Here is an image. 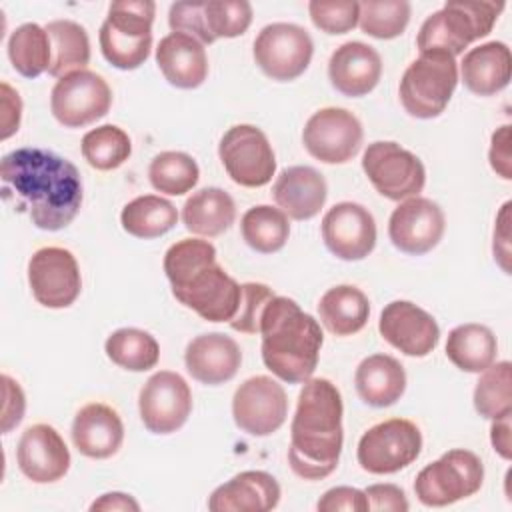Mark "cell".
Masks as SVG:
<instances>
[{"label":"cell","mask_w":512,"mask_h":512,"mask_svg":"<svg viewBox=\"0 0 512 512\" xmlns=\"http://www.w3.org/2000/svg\"><path fill=\"white\" fill-rule=\"evenodd\" d=\"M2 198L26 212L40 230L66 228L80 212L84 188L78 168L52 150L24 146L0 162Z\"/></svg>","instance_id":"6da1fadb"},{"label":"cell","mask_w":512,"mask_h":512,"mask_svg":"<svg viewBox=\"0 0 512 512\" xmlns=\"http://www.w3.org/2000/svg\"><path fill=\"white\" fill-rule=\"evenodd\" d=\"M344 404L340 390L328 378L304 382L290 424L288 464L304 480L330 476L344 444Z\"/></svg>","instance_id":"7a4b0ae2"},{"label":"cell","mask_w":512,"mask_h":512,"mask_svg":"<svg viewBox=\"0 0 512 512\" xmlns=\"http://www.w3.org/2000/svg\"><path fill=\"white\" fill-rule=\"evenodd\" d=\"M164 274L172 296L208 322H230L240 306L238 284L216 260V248L208 240L182 238L164 254Z\"/></svg>","instance_id":"3957f363"},{"label":"cell","mask_w":512,"mask_h":512,"mask_svg":"<svg viewBox=\"0 0 512 512\" xmlns=\"http://www.w3.org/2000/svg\"><path fill=\"white\" fill-rule=\"evenodd\" d=\"M264 366L282 382L304 384L312 378L320 348L322 328L314 316L304 312L296 300L274 296L260 318Z\"/></svg>","instance_id":"277c9868"},{"label":"cell","mask_w":512,"mask_h":512,"mask_svg":"<svg viewBox=\"0 0 512 512\" xmlns=\"http://www.w3.org/2000/svg\"><path fill=\"white\" fill-rule=\"evenodd\" d=\"M502 10L504 2L450 0L422 22L416 46L420 52L440 50L456 58L474 40L492 32Z\"/></svg>","instance_id":"5b68a950"},{"label":"cell","mask_w":512,"mask_h":512,"mask_svg":"<svg viewBox=\"0 0 512 512\" xmlns=\"http://www.w3.org/2000/svg\"><path fill=\"white\" fill-rule=\"evenodd\" d=\"M154 14L156 4L152 0H118L108 6L98 34L108 64L118 70H136L148 60Z\"/></svg>","instance_id":"8992f818"},{"label":"cell","mask_w":512,"mask_h":512,"mask_svg":"<svg viewBox=\"0 0 512 512\" xmlns=\"http://www.w3.org/2000/svg\"><path fill=\"white\" fill-rule=\"evenodd\" d=\"M458 84V64L454 56L430 50L420 52L402 74L398 94L404 110L420 120L440 116Z\"/></svg>","instance_id":"52a82bcc"},{"label":"cell","mask_w":512,"mask_h":512,"mask_svg":"<svg viewBox=\"0 0 512 512\" xmlns=\"http://www.w3.org/2000/svg\"><path fill=\"white\" fill-rule=\"evenodd\" d=\"M482 482V460L466 448H454L418 472L414 494L424 506L442 508L474 496Z\"/></svg>","instance_id":"ba28073f"},{"label":"cell","mask_w":512,"mask_h":512,"mask_svg":"<svg viewBox=\"0 0 512 512\" xmlns=\"http://www.w3.org/2000/svg\"><path fill=\"white\" fill-rule=\"evenodd\" d=\"M172 32H184L202 44L218 38L242 36L252 24V6L246 0H186L168 10Z\"/></svg>","instance_id":"9c48e42d"},{"label":"cell","mask_w":512,"mask_h":512,"mask_svg":"<svg viewBox=\"0 0 512 512\" xmlns=\"http://www.w3.org/2000/svg\"><path fill=\"white\" fill-rule=\"evenodd\" d=\"M362 170L374 190L394 202L418 196L426 184L422 160L390 140L368 144L362 154Z\"/></svg>","instance_id":"30bf717a"},{"label":"cell","mask_w":512,"mask_h":512,"mask_svg":"<svg viewBox=\"0 0 512 512\" xmlns=\"http://www.w3.org/2000/svg\"><path fill=\"white\" fill-rule=\"evenodd\" d=\"M422 450L420 428L406 418H390L368 428L356 450L358 464L370 474H394L410 466Z\"/></svg>","instance_id":"8fae6325"},{"label":"cell","mask_w":512,"mask_h":512,"mask_svg":"<svg viewBox=\"0 0 512 512\" xmlns=\"http://www.w3.org/2000/svg\"><path fill=\"white\" fill-rule=\"evenodd\" d=\"M218 156L228 176L244 188L266 186L276 172V156L268 136L252 124H236L224 132Z\"/></svg>","instance_id":"7c38bea8"},{"label":"cell","mask_w":512,"mask_h":512,"mask_svg":"<svg viewBox=\"0 0 512 512\" xmlns=\"http://www.w3.org/2000/svg\"><path fill=\"white\" fill-rule=\"evenodd\" d=\"M252 54L258 68L268 78L276 82H290L310 66L314 42L298 24L272 22L258 32Z\"/></svg>","instance_id":"4fadbf2b"},{"label":"cell","mask_w":512,"mask_h":512,"mask_svg":"<svg viewBox=\"0 0 512 512\" xmlns=\"http://www.w3.org/2000/svg\"><path fill=\"white\" fill-rule=\"evenodd\" d=\"M112 90L92 70H74L56 80L50 92L52 116L66 128L88 126L108 114Z\"/></svg>","instance_id":"5bb4252c"},{"label":"cell","mask_w":512,"mask_h":512,"mask_svg":"<svg viewBox=\"0 0 512 512\" xmlns=\"http://www.w3.org/2000/svg\"><path fill=\"white\" fill-rule=\"evenodd\" d=\"M364 140L360 120L346 108H320L302 130L306 152L324 164H344L352 160Z\"/></svg>","instance_id":"9a60e30c"},{"label":"cell","mask_w":512,"mask_h":512,"mask_svg":"<svg viewBox=\"0 0 512 512\" xmlns=\"http://www.w3.org/2000/svg\"><path fill=\"white\" fill-rule=\"evenodd\" d=\"M28 284L38 304L52 310L68 308L82 290L74 254L62 246L38 248L28 260Z\"/></svg>","instance_id":"2e32d148"},{"label":"cell","mask_w":512,"mask_h":512,"mask_svg":"<svg viewBox=\"0 0 512 512\" xmlns=\"http://www.w3.org/2000/svg\"><path fill=\"white\" fill-rule=\"evenodd\" d=\"M138 410L144 426L152 434H172L180 430L192 412L188 382L172 370L152 374L140 388Z\"/></svg>","instance_id":"e0dca14e"},{"label":"cell","mask_w":512,"mask_h":512,"mask_svg":"<svg viewBox=\"0 0 512 512\" xmlns=\"http://www.w3.org/2000/svg\"><path fill=\"white\" fill-rule=\"evenodd\" d=\"M232 416L236 426L250 436L274 434L288 416V396L274 378L252 376L244 380L232 396Z\"/></svg>","instance_id":"ac0fdd59"},{"label":"cell","mask_w":512,"mask_h":512,"mask_svg":"<svg viewBox=\"0 0 512 512\" xmlns=\"http://www.w3.org/2000/svg\"><path fill=\"white\" fill-rule=\"evenodd\" d=\"M446 230L442 208L424 196L402 200L390 214L388 236L394 248L410 256H422L438 246Z\"/></svg>","instance_id":"d6986e66"},{"label":"cell","mask_w":512,"mask_h":512,"mask_svg":"<svg viewBox=\"0 0 512 512\" xmlns=\"http://www.w3.org/2000/svg\"><path fill=\"white\" fill-rule=\"evenodd\" d=\"M322 240L340 260H364L376 246V220L358 202H338L322 218Z\"/></svg>","instance_id":"ffe728a7"},{"label":"cell","mask_w":512,"mask_h":512,"mask_svg":"<svg viewBox=\"0 0 512 512\" xmlns=\"http://www.w3.org/2000/svg\"><path fill=\"white\" fill-rule=\"evenodd\" d=\"M378 332L390 346L412 358L428 356L440 340L434 316L410 300L386 304L380 312Z\"/></svg>","instance_id":"44dd1931"},{"label":"cell","mask_w":512,"mask_h":512,"mask_svg":"<svg viewBox=\"0 0 512 512\" xmlns=\"http://www.w3.org/2000/svg\"><path fill=\"white\" fill-rule=\"evenodd\" d=\"M20 472L36 482L50 484L66 476L70 468V452L60 432L50 424L28 426L16 448Z\"/></svg>","instance_id":"7402d4cb"},{"label":"cell","mask_w":512,"mask_h":512,"mask_svg":"<svg viewBox=\"0 0 512 512\" xmlns=\"http://www.w3.org/2000/svg\"><path fill=\"white\" fill-rule=\"evenodd\" d=\"M184 364L200 384L218 386L236 376L242 364V350L234 338L222 332H208L188 342Z\"/></svg>","instance_id":"603a6c76"},{"label":"cell","mask_w":512,"mask_h":512,"mask_svg":"<svg viewBox=\"0 0 512 512\" xmlns=\"http://www.w3.org/2000/svg\"><path fill=\"white\" fill-rule=\"evenodd\" d=\"M70 434L82 456L106 460L120 450L124 442V424L112 406L90 402L76 412Z\"/></svg>","instance_id":"cb8c5ba5"},{"label":"cell","mask_w":512,"mask_h":512,"mask_svg":"<svg viewBox=\"0 0 512 512\" xmlns=\"http://www.w3.org/2000/svg\"><path fill=\"white\" fill-rule=\"evenodd\" d=\"M382 76L380 54L364 42L352 40L338 46L328 60L330 84L348 98L366 96Z\"/></svg>","instance_id":"d4e9b609"},{"label":"cell","mask_w":512,"mask_h":512,"mask_svg":"<svg viewBox=\"0 0 512 512\" xmlns=\"http://www.w3.org/2000/svg\"><path fill=\"white\" fill-rule=\"evenodd\" d=\"M276 478L264 470H244L220 484L208 498L212 512H268L280 502Z\"/></svg>","instance_id":"484cf974"},{"label":"cell","mask_w":512,"mask_h":512,"mask_svg":"<svg viewBox=\"0 0 512 512\" xmlns=\"http://www.w3.org/2000/svg\"><path fill=\"white\" fill-rule=\"evenodd\" d=\"M326 196V180L312 166L284 168L272 186V198L276 206L292 220L314 218L324 208Z\"/></svg>","instance_id":"4316f807"},{"label":"cell","mask_w":512,"mask_h":512,"mask_svg":"<svg viewBox=\"0 0 512 512\" xmlns=\"http://www.w3.org/2000/svg\"><path fill=\"white\" fill-rule=\"evenodd\" d=\"M156 64L168 84L194 90L204 84L208 76V56L202 42L184 34H166L156 48Z\"/></svg>","instance_id":"83f0119b"},{"label":"cell","mask_w":512,"mask_h":512,"mask_svg":"<svg viewBox=\"0 0 512 512\" xmlns=\"http://www.w3.org/2000/svg\"><path fill=\"white\" fill-rule=\"evenodd\" d=\"M464 86L476 96H494L510 84L512 54L500 40L470 48L460 62Z\"/></svg>","instance_id":"f1b7e54d"},{"label":"cell","mask_w":512,"mask_h":512,"mask_svg":"<svg viewBox=\"0 0 512 512\" xmlns=\"http://www.w3.org/2000/svg\"><path fill=\"white\" fill-rule=\"evenodd\" d=\"M360 400L372 408H388L396 404L406 390L404 366L388 354L366 356L354 374Z\"/></svg>","instance_id":"f546056e"},{"label":"cell","mask_w":512,"mask_h":512,"mask_svg":"<svg viewBox=\"0 0 512 512\" xmlns=\"http://www.w3.org/2000/svg\"><path fill=\"white\" fill-rule=\"evenodd\" d=\"M236 220V204L232 196L218 188L206 186L194 192L182 206V222L188 232L204 238L224 234Z\"/></svg>","instance_id":"4dcf8cb0"},{"label":"cell","mask_w":512,"mask_h":512,"mask_svg":"<svg viewBox=\"0 0 512 512\" xmlns=\"http://www.w3.org/2000/svg\"><path fill=\"white\" fill-rule=\"evenodd\" d=\"M318 314L328 332L336 336H352L366 326L370 316V302L360 288L352 284H340L328 288L322 294L318 302Z\"/></svg>","instance_id":"1f68e13d"},{"label":"cell","mask_w":512,"mask_h":512,"mask_svg":"<svg viewBox=\"0 0 512 512\" xmlns=\"http://www.w3.org/2000/svg\"><path fill=\"white\" fill-rule=\"evenodd\" d=\"M496 354V336L484 324H460L452 328L448 334L446 356L462 372L480 374L496 360Z\"/></svg>","instance_id":"d6a6232c"},{"label":"cell","mask_w":512,"mask_h":512,"mask_svg":"<svg viewBox=\"0 0 512 512\" xmlns=\"http://www.w3.org/2000/svg\"><path fill=\"white\" fill-rule=\"evenodd\" d=\"M178 222L176 206L156 194H144L130 200L120 214L122 228L142 240H152L170 232Z\"/></svg>","instance_id":"836d02e7"},{"label":"cell","mask_w":512,"mask_h":512,"mask_svg":"<svg viewBox=\"0 0 512 512\" xmlns=\"http://www.w3.org/2000/svg\"><path fill=\"white\" fill-rule=\"evenodd\" d=\"M44 28L52 44L48 74L62 78L74 70H86L90 62V38L86 28L74 20H52Z\"/></svg>","instance_id":"e575fe53"},{"label":"cell","mask_w":512,"mask_h":512,"mask_svg":"<svg viewBox=\"0 0 512 512\" xmlns=\"http://www.w3.org/2000/svg\"><path fill=\"white\" fill-rule=\"evenodd\" d=\"M8 58L12 68L24 78H38L52 64V44L46 28L26 22L8 38Z\"/></svg>","instance_id":"d590c367"},{"label":"cell","mask_w":512,"mask_h":512,"mask_svg":"<svg viewBox=\"0 0 512 512\" xmlns=\"http://www.w3.org/2000/svg\"><path fill=\"white\" fill-rule=\"evenodd\" d=\"M244 242L260 254H274L284 248L290 236L288 216L274 206L258 204L248 208L240 220Z\"/></svg>","instance_id":"8d00e7d4"},{"label":"cell","mask_w":512,"mask_h":512,"mask_svg":"<svg viewBox=\"0 0 512 512\" xmlns=\"http://www.w3.org/2000/svg\"><path fill=\"white\" fill-rule=\"evenodd\" d=\"M106 356L130 372H146L158 364L160 346L156 338L140 328H118L104 344Z\"/></svg>","instance_id":"74e56055"},{"label":"cell","mask_w":512,"mask_h":512,"mask_svg":"<svg viewBox=\"0 0 512 512\" xmlns=\"http://www.w3.org/2000/svg\"><path fill=\"white\" fill-rule=\"evenodd\" d=\"M474 408L486 420L512 416V364L492 362L480 372L474 388Z\"/></svg>","instance_id":"f35d334b"},{"label":"cell","mask_w":512,"mask_h":512,"mask_svg":"<svg viewBox=\"0 0 512 512\" xmlns=\"http://www.w3.org/2000/svg\"><path fill=\"white\" fill-rule=\"evenodd\" d=\"M200 178L196 160L178 150H166L152 158L148 166V180L154 190L168 196H182L190 192Z\"/></svg>","instance_id":"ab89813d"},{"label":"cell","mask_w":512,"mask_h":512,"mask_svg":"<svg viewBox=\"0 0 512 512\" xmlns=\"http://www.w3.org/2000/svg\"><path fill=\"white\" fill-rule=\"evenodd\" d=\"M84 160L96 170H116L122 166L132 154L130 136L114 124H104L92 128L84 134L80 144Z\"/></svg>","instance_id":"60d3db41"},{"label":"cell","mask_w":512,"mask_h":512,"mask_svg":"<svg viewBox=\"0 0 512 512\" xmlns=\"http://www.w3.org/2000/svg\"><path fill=\"white\" fill-rule=\"evenodd\" d=\"M410 10V2L406 0H366L360 2L358 24L364 34L378 40H390L406 30Z\"/></svg>","instance_id":"b9f144b4"},{"label":"cell","mask_w":512,"mask_h":512,"mask_svg":"<svg viewBox=\"0 0 512 512\" xmlns=\"http://www.w3.org/2000/svg\"><path fill=\"white\" fill-rule=\"evenodd\" d=\"M308 14L316 28L326 34H346L358 24L360 2H308Z\"/></svg>","instance_id":"7bdbcfd3"},{"label":"cell","mask_w":512,"mask_h":512,"mask_svg":"<svg viewBox=\"0 0 512 512\" xmlns=\"http://www.w3.org/2000/svg\"><path fill=\"white\" fill-rule=\"evenodd\" d=\"M270 286L260 282H246L242 284V298L236 316L228 322L232 330L244 334H258L260 332V318L266 304L274 298Z\"/></svg>","instance_id":"ee69618b"},{"label":"cell","mask_w":512,"mask_h":512,"mask_svg":"<svg viewBox=\"0 0 512 512\" xmlns=\"http://www.w3.org/2000/svg\"><path fill=\"white\" fill-rule=\"evenodd\" d=\"M316 508L320 512H366L368 500L364 490L352 486H336L320 496Z\"/></svg>","instance_id":"f6af8a7d"},{"label":"cell","mask_w":512,"mask_h":512,"mask_svg":"<svg viewBox=\"0 0 512 512\" xmlns=\"http://www.w3.org/2000/svg\"><path fill=\"white\" fill-rule=\"evenodd\" d=\"M2 394H4V402H2V434H8L24 418L26 396H24L20 384L14 378H10L8 374H2Z\"/></svg>","instance_id":"bcb514c9"},{"label":"cell","mask_w":512,"mask_h":512,"mask_svg":"<svg viewBox=\"0 0 512 512\" xmlns=\"http://www.w3.org/2000/svg\"><path fill=\"white\" fill-rule=\"evenodd\" d=\"M368 500V510H390L406 512L410 508L404 490L396 484H372L364 490Z\"/></svg>","instance_id":"7dc6e473"},{"label":"cell","mask_w":512,"mask_h":512,"mask_svg":"<svg viewBox=\"0 0 512 512\" xmlns=\"http://www.w3.org/2000/svg\"><path fill=\"white\" fill-rule=\"evenodd\" d=\"M488 160L492 170L504 178H512V154H510V126L504 124L496 128V132L490 138V150H488Z\"/></svg>","instance_id":"c3c4849f"},{"label":"cell","mask_w":512,"mask_h":512,"mask_svg":"<svg viewBox=\"0 0 512 512\" xmlns=\"http://www.w3.org/2000/svg\"><path fill=\"white\" fill-rule=\"evenodd\" d=\"M510 206L512 202H504V206L500 208L496 216L494 242H492L494 260L506 274H510Z\"/></svg>","instance_id":"681fc988"},{"label":"cell","mask_w":512,"mask_h":512,"mask_svg":"<svg viewBox=\"0 0 512 512\" xmlns=\"http://www.w3.org/2000/svg\"><path fill=\"white\" fill-rule=\"evenodd\" d=\"M0 90H2V134H0V138L6 140L12 134H16L20 128L22 100H20V94L8 82H2Z\"/></svg>","instance_id":"f907efd6"},{"label":"cell","mask_w":512,"mask_h":512,"mask_svg":"<svg viewBox=\"0 0 512 512\" xmlns=\"http://www.w3.org/2000/svg\"><path fill=\"white\" fill-rule=\"evenodd\" d=\"M140 504L124 492H106L90 504V512H138Z\"/></svg>","instance_id":"816d5d0a"},{"label":"cell","mask_w":512,"mask_h":512,"mask_svg":"<svg viewBox=\"0 0 512 512\" xmlns=\"http://www.w3.org/2000/svg\"><path fill=\"white\" fill-rule=\"evenodd\" d=\"M490 442L496 450L498 456H502L504 460L512 458V440H510V416L492 420L490 426Z\"/></svg>","instance_id":"f5cc1de1"}]
</instances>
